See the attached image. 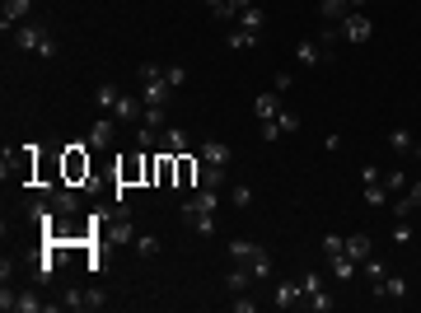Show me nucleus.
<instances>
[{"label":"nucleus","instance_id":"bb28decb","mask_svg":"<svg viewBox=\"0 0 421 313\" xmlns=\"http://www.w3.org/2000/svg\"><path fill=\"white\" fill-rule=\"evenodd\" d=\"M225 173H230L225 164H206V159H202V183H197V187H220V183H225Z\"/></svg>","mask_w":421,"mask_h":313},{"label":"nucleus","instance_id":"9b49d317","mask_svg":"<svg viewBox=\"0 0 421 313\" xmlns=\"http://www.w3.org/2000/svg\"><path fill=\"white\" fill-rule=\"evenodd\" d=\"M14 42H19L24 52H43V47H47V28H38V24H19V28H14Z\"/></svg>","mask_w":421,"mask_h":313},{"label":"nucleus","instance_id":"7ed1b4c3","mask_svg":"<svg viewBox=\"0 0 421 313\" xmlns=\"http://www.w3.org/2000/svg\"><path fill=\"white\" fill-rule=\"evenodd\" d=\"M342 42H351V47H361V42H370V33H374V24H370V14H361V10H351L342 24Z\"/></svg>","mask_w":421,"mask_h":313},{"label":"nucleus","instance_id":"ea45409f","mask_svg":"<svg viewBox=\"0 0 421 313\" xmlns=\"http://www.w3.org/2000/svg\"><path fill=\"white\" fill-rule=\"evenodd\" d=\"M276 122H281L286 136H295V131H300V112H286V108H281V117H276Z\"/></svg>","mask_w":421,"mask_h":313},{"label":"nucleus","instance_id":"37998d69","mask_svg":"<svg viewBox=\"0 0 421 313\" xmlns=\"http://www.w3.org/2000/svg\"><path fill=\"white\" fill-rule=\"evenodd\" d=\"M361 183H365V187H374V183H384V173H379L374 164H365V168H361Z\"/></svg>","mask_w":421,"mask_h":313},{"label":"nucleus","instance_id":"58836bf2","mask_svg":"<svg viewBox=\"0 0 421 313\" xmlns=\"http://www.w3.org/2000/svg\"><path fill=\"white\" fill-rule=\"evenodd\" d=\"M281 136H286V131H281V122H276V117H272V122H263V140H267V145H276Z\"/></svg>","mask_w":421,"mask_h":313},{"label":"nucleus","instance_id":"6e6552de","mask_svg":"<svg viewBox=\"0 0 421 313\" xmlns=\"http://www.w3.org/2000/svg\"><path fill=\"white\" fill-rule=\"evenodd\" d=\"M28 14H33V0H5V10H0V28L10 33V28L28 24Z\"/></svg>","mask_w":421,"mask_h":313},{"label":"nucleus","instance_id":"a211bd4d","mask_svg":"<svg viewBox=\"0 0 421 313\" xmlns=\"http://www.w3.org/2000/svg\"><path fill=\"white\" fill-rule=\"evenodd\" d=\"M300 299H304V295H300V281H281V286H276V299H272V304H276V309H295Z\"/></svg>","mask_w":421,"mask_h":313},{"label":"nucleus","instance_id":"c9c22d12","mask_svg":"<svg viewBox=\"0 0 421 313\" xmlns=\"http://www.w3.org/2000/svg\"><path fill=\"white\" fill-rule=\"evenodd\" d=\"M402 295H407V281H402V276H389V281H384V295H379V299H402Z\"/></svg>","mask_w":421,"mask_h":313},{"label":"nucleus","instance_id":"7c9ffc66","mask_svg":"<svg viewBox=\"0 0 421 313\" xmlns=\"http://www.w3.org/2000/svg\"><path fill=\"white\" fill-rule=\"evenodd\" d=\"M248 281H253V271H248V266H234V271L225 276V286H230V295H243V290H248Z\"/></svg>","mask_w":421,"mask_h":313},{"label":"nucleus","instance_id":"cd10ccee","mask_svg":"<svg viewBox=\"0 0 421 313\" xmlns=\"http://www.w3.org/2000/svg\"><path fill=\"white\" fill-rule=\"evenodd\" d=\"M328 262H333V276L351 286V276H356V258H346V253H337V258H328Z\"/></svg>","mask_w":421,"mask_h":313},{"label":"nucleus","instance_id":"4c0bfd02","mask_svg":"<svg viewBox=\"0 0 421 313\" xmlns=\"http://www.w3.org/2000/svg\"><path fill=\"white\" fill-rule=\"evenodd\" d=\"M365 201H370V206H384V201H389V187H384V183L365 187Z\"/></svg>","mask_w":421,"mask_h":313},{"label":"nucleus","instance_id":"864d4df0","mask_svg":"<svg viewBox=\"0 0 421 313\" xmlns=\"http://www.w3.org/2000/svg\"><path fill=\"white\" fill-rule=\"evenodd\" d=\"M412 155H421V136H417V150H412Z\"/></svg>","mask_w":421,"mask_h":313},{"label":"nucleus","instance_id":"79ce46f5","mask_svg":"<svg viewBox=\"0 0 421 313\" xmlns=\"http://www.w3.org/2000/svg\"><path fill=\"white\" fill-rule=\"evenodd\" d=\"M164 75H169V84H173V89H183V84H187V71H183V66H169Z\"/></svg>","mask_w":421,"mask_h":313},{"label":"nucleus","instance_id":"6ab92c4d","mask_svg":"<svg viewBox=\"0 0 421 313\" xmlns=\"http://www.w3.org/2000/svg\"><path fill=\"white\" fill-rule=\"evenodd\" d=\"M370 253H374V238H370V234H346V258L365 262Z\"/></svg>","mask_w":421,"mask_h":313},{"label":"nucleus","instance_id":"a19ab883","mask_svg":"<svg viewBox=\"0 0 421 313\" xmlns=\"http://www.w3.org/2000/svg\"><path fill=\"white\" fill-rule=\"evenodd\" d=\"M384 187H389V192H398V187H407V173H402V168H394V173H384Z\"/></svg>","mask_w":421,"mask_h":313},{"label":"nucleus","instance_id":"a878e982","mask_svg":"<svg viewBox=\"0 0 421 313\" xmlns=\"http://www.w3.org/2000/svg\"><path fill=\"white\" fill-rule=\"evenodd\" d=\"M187 206H197V210H210V215H215V206H220V192H215V187H197V197H192Z\"/></svg>","mask_w":421,"mask_h":313},{"label":"nucleus","instance_id":"423d86ee","mask_svg":"<svg viewBox=\"0 0 421 313\" xmlns=\"http://www.w3.org/2000/svg\"><path fill=\"white\" fill-rule=\"evenodd\" d=\"M108 299L99 295V290H66L61 295V309H71V313H84V309H104Z\"/></svg>","mask_w":421,"mask_h":313},{"label":"nucleus","instance_id":"4be33fe9","mask_svg":"<svg viewBox=\"0 0 421 313\" xmlns=\"http://www.w3.org/2000/svg\"><path fill=\"white\" fill-rule=\"evenodd\" d=\"M337 42H342V28H337V24H323V28H318V47H323L328 61H333V52H337Z\"/></svg>","mask_w":421,"mask_h":313},{"label":"nucleus","instance_id":"603ef678","mask_svg":"<svg viewBox=\"0 0 421 313\" xmlns=\"http://www.w3.org/2000/svg\"><path fill=\"white\" fill-rule=\"evenodd\" d=\"M230 5H234V10H248V5H253V0H230Z\"/></svg>","mask_w":421,"mask_h":313},{"label":"nucleus","instance_id":"f257e3e1","mask_svg":"<svg viewBox=\"0 0 421 313\" xmlns=\"http://www.w3.org/2000/svg\"><path fill=\"white\" fill-rule=\"evenodd\" d=\"M61 183L71 187H94V164H89V155H84V145H66L61 150Z\"/></svg>","mask_w":421,"mask_h":313},{"label":"nucleus","instance_id":"e433bc0d","mask_svg":"<svg viewBox=\"0 0 421 313\" xmlns=\"http://www.w3.org/2000/svg\"><path fill=\"white\" fill-rule=\"evenodd\" d=\"M323 258H337V253H346V238H337V234H323Z\"/></svg>","mask_w":421,"mask_h":313},{"label":"nucleus","instance_id":"20e7f679","mask_svg":"<svg viewBox=\"0 0 421 313\" xmlns=\"http://www.w3.org/2000/svg\"><path fill=\"white\" fill-rule=\"evenodd\" d=\"M173 168H178V192H197V183H202V155H178L173 159Z\"/></svg>","mask_w":421,"mask_h":313},{"label":"nucleus","instance_id":"09e8293b","mask_svg":"<svg viewBox=\"0 0 421 313\" xmlns=\"http://www.w3.org/2000/svg\"><path fill=\"white\" fill-rule=\"evenodd\" d=\"M407 197H412V206H421V183H407Z\"/></svg>","mask_w":421,"mask_h":313},{"label":"nucleus","instance_id":"2eb2a0df","mask_svg":"<svg viewBox=\"0 0 421 313\" xmlns=\"http://www.w3.org/2000/svg\"><path fill=\"white\" fill-rule=\"evenodd\" d=\"M117 99H122V89H117L112 79H99V84H94V103L104 108V112H112V108H117Z\"/></svg>","mask_w":421,"mask_h":313},{"label":"nucleus","instance_id":"f704fd0d","mask_svg":"<svg viewBox=\"0 0 421 313\" xmlns=\"http://www.w3.org/2000/svg\"><path fill=\"white\" fill-rule=\"evenodd\" d=\"M136 253H141V258H155L159 253V234H136Z\"/></svg>","mask_w":421,"mask_h":313},{"label":"nucleus","instance_id":"8fccbe9b","mask_svg":"<svg viewBox=\"0 0 421 313\" xmlns=\"http://www.w3.org/2000/svg\"><path fill=\"white\" fill-rule=\"evenodd\" d=\"M202 5H206L210 14H215V10H225V5H230V0H202Z\"/></svg>","mask_w":421,"mask_h":313},{"label":"nucleus","instance_id":"39448f33","mask_svg":"<svg viewBox=\"0 0 421 313\" xmlns=\"http://www.w3.org/2000/svg\"><path fill=\"white\" fill-rule=\"evenodd\" d=\"M43 197L52 201V210L56 215H75L80 210V192L71 183H56V187H43Z\"/></svg>","mask_w":421,"mask_h":313},{"label":"nucleus","instance_id":"393cba45","mask_svg":"<svg viewBox=\"0 0 421 313\" xmlns=\"http://www.w3.org/2000/svg\"><path fill=\"white\" fill-rule=\"evenodd\" d=\"M267 14L258 10V5H248V10H239V28H248V33H263Z\"/></svg>","mask_w":421,"mask_h":313},{"label":"nucleus","instance_id":"b1692460","mask_svg":"<svg viewBox=\"0 0 421 313\" xmlns=\"http://www.w3.org/2000/svg\"><path fill=\"white\" fill-rule=\"evenodd\" d=\"M253 42H258V33H248V28H230V33H225V47H230V52H243V47H253Z\"/></svg>","mask_w":421,"mask_h":313},{"label":"nucleus","instance_id":"5701e85b","mask_svg":"<svg viewBox=\"0 0 421 313\" xmlns=\"http://www.w3.org/2000/svg\"><path fill=\"white\" fill-rule=\"evenodd\" d=\"M295 56H300L304 66H318V61H328V56H323V47H318V38H304V42L295 47Z\"/></svg>","mask_w":421,"mask_h":313},{"label":"nucleus","instance_id":"ddd939ff","mask_svg":"<svg viewBox=\"0 0 421 313\" xmlns=\"http://www.w3.org/2000/svg\"><path fill=\"white\" fill-rule=\"evenodd\" d=\"M253 112H258L263 122H272V117H281V94H276V89H267V94H258V99H253Z\"/></svg>","mask_w":421,"mask_h":313},{"label":"nucleus","instance_id":"a18cd8bd","mask_svg":"<svg viewBox=\"0 0 421 313\" xmlns=\"http://www.w3.org/2000/svg\"><path fill=\"white\" fill-rule=\"evenodd\" d=\"M412 210H417V206H412V197H398V201H394V215H398V220H407Z\"/></svg>","mask_w":421,"mask_h":313},{"label":"nucleus","instance_id":"72a5a7b5","mask_svg":"<svg viewBox=\"0 0 421 313\" xmlns=\"http://www.w3.org/2000/svg\"><path fill=\"white\" fill-rule=\"evenodd\" d=\"M300 304H309V309H314V313H328V309H333V304H337V299H333L328 290H318V295H309V299H300Z\"/></svg>","mask_w":421,"mask_h":313},{"label":"nucleus","instance_id":"1a4fd4ad","mask_svg":"<svg viewBox=\"0 0 421 313\" xmlns=\"http://www.w3.org/2000/svg\"><path fill=\"white\" fill-rule=\"evenodd\" d=\"M112 117H117L122 127H136V122L145 117V99H132V94H122V99H117V108H112Z\"/></svg>","mask_w":421,"mask_h":313},{"label":"nucleus","instance_id":"49530a36","mask_svg":"<svg viewBox=\"0 0 421 313\" xmlns=\"http://www.w3.org/2000/svg\"><path fill=\"white\" fill-rule=\"evenodd\" d=\"M394 243H398V248H407V243H412V225H394Z\"/></svg>","mask_w":421,"mask_h":313},{"label":"nucleus","instance_id":"aec40b11","mask_svg":"<svg viewBox=\"0 0 421 313\" xmlns=\"http://www.w3.org/2000/svg\"><path fill=\"white\" fill-rule=\"evenodd\" d=\"M197 155L206 159V164H225V168H230V145H225V140H206Z\"/></svg>","mask_w":421,"mask_h":313},{"label":"nucleus","instance_id":"412c9836","mask_svg":"<svg viewBox=\"0 0 421 313\" xmlns=\"http://www.w3.org/2000/svg\"><path fill=\"white\" fill-rule=\"evenodd\" d=\"M243 266L253 271V281H263V276H272V253H267L263 243H258V253H253V258L243 262Z\"/></svg>","mask_w":421,"mask_h":313},{"label":"nucleus","instance_id":"3c124183","mask_svg":"<svg viewBox=\"0 0 421 313\" xmlns=\"http://www.w3.org/2000/svg\"><path fill=\"white\" fill-rule=\"evenodd\" d=\"M346 5H351V10H365V5H370V0H346Z\"/></svg>","mask_w":421,"mask_h":313},{"label":"nucleus","instance_id":"4468645a","mask_svg":"<svg viewBox=\"0 0 421 313\" xmlns=\"http://www.w3.org/2000/svg\"><path fill=\"white\" fill-rule=\"evenodd\" d=\"M183 220H187V225H192V229H197V234H202V238H206V234H215V215H210V210L183 206Z\"/></svg>","mask_w":421,"mask_h":313},{"label":"nucleus","instance_id":"c756f323","mask_svg":"<svg viewBox=\"0 0 421 313\" xmlns=\"http://www.w3.org/2000/svg\"><path fill=\"white\" fill-rule=\"evenodd\" d=\"M258 253V243L253 238H230V262H248Z\"/></svg>","mask_w":421,"mask_h":313},{"label":"nucleus","instance_id":"f8f14e48","mask_svg":"<svg viewBox=\"0 0 421 313\" xmlns=\"http://www.w3.org/2000/svg\"><path fill=\"white\" fill-rule=\"evenodd\" d=\"M361 266H365V281H370V290H374V299H379V295H384V281H389V266L379 258H365Z\"/></svg>","mask_w":421,"mask_h":313},{"label":"nucleus","instance_id":"dca6fc26","mask_svg":"<svg viewBox=\"0 0 421 313\" xmlns=\"http://www.w3.org/2000/svg\"><path fill=\"white\" fill-rule=\"evenodd\" d=\"M346 14H351L346 0H318V19H323V24H342Z\"/></svg>","mask_w":421,"mask_h":313},{"label":"nucleus","instance_id":"de8ad7c7","mask_svg":"<svg viewBox=\"0 0 421 313\" xmlns=\"http://www.w3.org/2000/svg\"><path fill=\"white\" fill-rule=\"evenodd\" d=\"M234 206H239V210L253 206V192H248V187H234Z\"/></svg>","mask_w":421,"mask_h":313},{"label":"nucleus","instance_id":"f3484780","mask_svg":"<svg viewBox=\"0 0 421 313\" xmlns=\"http://www.w3.org/2000/svg\"><path fill=\"white\" fill-rule=\"evenodd\" d=\"M389 150H394V155H412V150H417V136L407 127H394L389 131Z\"/></svg>","mask_w":421,"mask_h":313},{"label":"nucleus","instance_id":"473e14b6","mask_svg":"<svg viewBox=\"0 0 421 313\" xmlns=\"http://www.w3.org/2000/svg\"><path fill=\"white\" fill-rule=\"evenodd\" d=\"M43 309H52V304L38 295H14V313H43Z\"/></svg>","mask_w":421,"mask_h":313},{"label":"nucleus","instance_id":"9d476101","mask_svg":"<svg viewBox=\"0 0 421 313\" xmlns=\"http://www.w3.org/2000/svg\"><path fill=\"white\" fill-rule=\"evenodd\" d=\"M112 140H117V117H99L89 127V150H108Z\"/></svg>","mask_w":421,"mask_h":313},{"label":"nucleus","instance_id":"c03bdc74","mask_svg":"<svg viewBox=\"0 0 421 313\" xmlns=\"http://www.w3.org/2000/svg\"><path fill=\"white\" fill-rule=\"evenodd\" d=\"M290 84H295V75H286V71H276V75H272V89H276V94H286Z\"/></svg>","mask_w":421,"mask_h":313},{"label":"nucleus","instance_id":"c85d7f7f","mask_svg":"<svg viewBox=\"0 0 421 313\" xmlns=\"http://www.w3.org/2000/svg\"><path fill=\"white\" fill-rule=\"evenodd\" d=\"M136 145H141V150H155V145H159V127H150V122H136Z\"/></svg>","mask_w":421,"mask_h":313},{"label":"nucleus","instance_id":"0eeeda50","mask_svg":"<svg viewBox=\"0 0 421 313\" xmlns=\"http://www.w3.org/2000/svg\"><path fill=\"white\" fill-rule=\"evenodd\" d=\"M159 150L178 159V155H192V140H187L183 127H164V131H159Z\"/></svg>","mask_w":421,"mask_h":313},{"label":"nucleus","instance_id":"2f4dec72","mask_svg":"<svg viewBox=\"0 0 421 313\" xmlns=\"http://www.w3.org/2000/svg\"><path fill=\"white\" fill-rule=\"evenodd\" d=\"M295 281H300V295L309 299V295H318V290H323V271H314V266H309V271H304V276H295Z\"/></svg>","mask_w":421,"mask_h":313},{"label":"nucleus","instance_id":"f03ea898","mask_svg":"<svg viewBox=\"0 0 421 313\" xmlns=\"http://www.w3.org/2000/svg\"><path fill=\"white\" fill-rule=\"evenodd\" d=\"M136 79H141V99H145V108H169V99H173V84H169V75L159 71V66H141L136 71Z\"/></svg>","mask_w":421,"mask_h":313}]
</instances>
